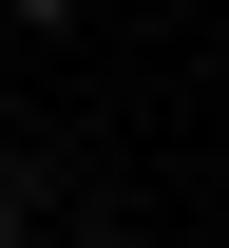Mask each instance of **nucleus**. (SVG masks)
I'll return each mask as SVG.
<instances>
[{
	"label": "nucleus",
	"instance_id": "f257e3e1",
	"mask_svg": "<svg viewBox=\"0 0 229 248\" xmlns=\"http://www.w3.org/2000/svg\"><path fill=\"white\" fill-rule=\"evenodd\" d=\"M0 248H19V191H0Z\"/></svg>",
	"mask_w": 229,
	"mask_h": 248
},
{
	"label": "nucleus",
	"instance_id": "f03ea898",
	"mask_svg": "<svg viewBox=\"0 0 229 248\" xmlns=\"http://www.w3.org/2000/svg\"><path fill=\"white\" fill-rule=\"evenodd\" d=\"M19 19H58V0H19Z\"/></svg>",
	"mask_w": 229,
	"mask_h": 248
}]
</instances>
